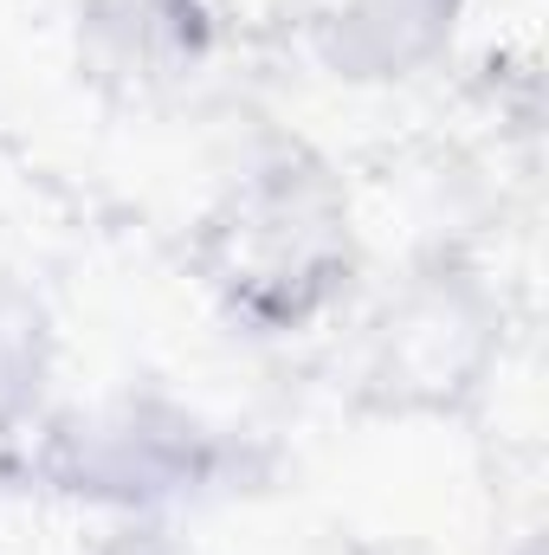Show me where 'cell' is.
<instances>
[{
    "instance_id": "1",
    "label": "cell",
    "mask_w": 549,
    "mask_h": 555,
    "mask_svg": "<svg viewBox=\"0 0 549 555\" xmlns=\"http://www.w3.org/2000/svg\"><path fill=\"white\" fill-rule=\"evenodd\" d=\"M349 259V220L323 168H266L214 220V278L246 317L297 323Z\"/></svg>"
},
{
    "instance_id": "2",
    "label": "cell",
    "mask_w": 549,
    "mask_h": 555,
    "mask_svg": "<svg viewBox=\"0 0 549 555\" xmlns=\"http://www.w3.org/2000/svg\"><path fill=\"white\" fill-rule=\"evenodd\" d=\"M85 52L98 78L162 85L201 59L194 0H85Z\"/></svg>"
},
{
    "instance_id": "3",
    "label": "cell",
    "mask_w": 549,
    "mask_h": 555,
    "mask_svg": "<svg viewBox=\"0 0 549 555\" xmlns=\"http://www.w3.org/2000/svg\"><path fill=\"white\" fill-rule=\"evenodd\" d=\"M459 0H336L330 59L349 78H408L452 39Z\"/></svg>"
}]
</instances>
